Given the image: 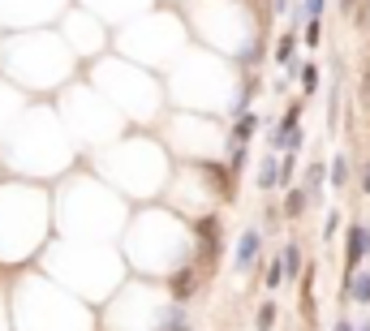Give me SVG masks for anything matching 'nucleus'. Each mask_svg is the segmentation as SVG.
<instances>
[{"label":"nucleus","instance_id":"f257e3e1","mask_svg":"<svg viewBox=\"0 0 370 331\" xmlns=\"http://www.w3.org/2000/svg\"><path fill=\"white\" fill-rule=\"evenodd\" d=\"M366 254H370V233L366 228H353L349 233V267H357Z\"/></svg>","mask_w":370,"mask_h":331},{"label":"nucleus","instance_id":"f03ea898","mask_svg":"<svg viewBox=\"0 0 370 331\" xmlns=\"http://www.w3.org/2000/svg\"><path fill=\"white\" fill-rule=\"evenodd\" d=\"M258 245H262V241H258V233H254V228H250V233H241V245H237V267H241V271H250V262H254Z\"/></svg>","mask_w":370,"mask_h":331},{"label":"nucleus","instance_id":"7ed1b4c3","mask_svg":"<svg viewBox=\"0 0 370 331\" xmlns=\"http://www.w3.org/2000/svg\"><path fill=\"white\" fill-rule=\"evenodd\" d=\"M194 284H198V275H194V267H185V275H177V280H173V293L177 297H190Z\"/></svg>","mask_w":370,"mask_h":331},{"label":"nucleus","instance_id":"20e7f679","mask_svg":"<svg viewBox=\"0 0 370 331\" xmlns=\"http://www.w3.org/2000/svg\"><path fill=\"white\" fill-rule=\"evenodd\" d=\"M258 185H262V190H272V185H280V163H272V159L262 163V168H258Z\"/></svg>","mask_w":370,"mask_h":331},{"label":"nucleus","instance_id":"39448f33","mask_svg":"<svg viewBox=\"0 0 370 331\" xmlns=\"http://www.w3.org/2000/svg\"><path fill=\"white\" fill-rule=\"evenodd\" d=\"M289 215H301L306 211V190H289V202H284Z\"/></svg>","mask_w":370,"mask_h":331},{"label":"nucleus","instance_id":"423d86ee","mask_svg":"<svg viewBox=\"0 0 370 331\" xmlns=\"http://www.w3.org/2000/svg\"><path fill=\"white\" fill-rule=\"evenodd\" d=\"M280 258H284V271H289V275H297V267H301V250H297V245H289Z\"/></svg>","mask_w":370,"mask_h":331},{"label":"nucleus","instance_id":"0eeeda50","mask_svg":"<svg viewBox=\"0 0 370 331\" xmlns=\"http://www.w3.org/2000/svg\"><path fill=\"white\" fill-rule=\"evenodd\" d=\"M254 129H258V121H250V117H245V121L237 125V134H233V142H237V146H241V142H250V134H254Z\"/></svg>","mask_w":370,"mask_h":331},{"label":"nucleus","instance_id":"6e6552de","mask_svg":"<svg viewBox=\"0 0 370 331\" xmlns=\"http://www.w3.org/2000/svg\"><path fill=\"white\" fill-rule=\"evenodd\" d=\"M353 297H357V301H362V306H366V301H370V275H362V280H357V284H353Z\"/></svg>","mask_w":370,"mask_h":331},{"label":"nucleus","instance_id":"1a4fd4ad","mask_svg":"<svg viewBox=\"0 0 370 331\" xmlns=\"http://www.w3.org/2000/svg\"><path fill=\"white\" fill-rule=\"evenodd\" d=\"M332 181H336V185H345V181H349V163H345V159H336V163H332Z\"/></svg>","mask_w":370,"mask_h":331},{"label":"nucleus","instance_id":"9d476101","mask_svg":"<svg viewBox=\"0 0 370 331\" xmlns=\"http://www.w3.org/2000/svg\"><path fill=\"white\" fill-rule=\"evenodd\" d=\"M280 280H284V258H276V262H272V271H267V284H272V289H276Z\"/></svg>","mask_w":370,"mask_h":331},{"label":"nucleus","instance_id":"9b49d317","mask_svg":"<svg viewBox=\"0 0 370 331\" xmlns=\"http://www.w3.org/2000/svg\"><path fill=\"white\" fill-rule=\"evenodd\" d=\"M314 82H319V69L306 65V69H301V86H306V91H314Z\"/></svg>","mask_w":370,"mask_h":331},{"label":"nucleus","instance_id":"f8f14e48","mask_svg":"<svg viewBox=\"0 0 370 331\" xmlns=\"http://www.w3.org/2000/svg\"><path fill=\"white\" fill-rule=\"evenodd\" d=\"M272 318H276V310H272V306H262V310H258V327H262V331L272 327Z\"/></svg>","mask_w":370,"mask_h":331},{"label":"nucleus","instance_id":"ddd939ff","mask_svg":"<svg viewBox=\"0 0 370 331\" xmlns=\"http://www.w3.org/2000/svg\"><path fill=\"white\" fill-rule=\"evenodd\" d=\"M306 43H319V18H310V26H306Z\"/></svg>","mask_w":370,"mask_h":331},{"label":"nucleus","instance_id":"4468645a","mask_svg":"<svg viewBox=\"0 0 370 331\" xmlns=\"http://www.w3.org/2000/svg\"><path fill=\"white\" fill-rule=\"evenodd\" d=\"M323 5H328V0H306V13H310V18H319V13H323Z\"/></svg>","mask_w":370,"mask_h":331},{"label":"nucleus","instance_id":"2eb2a0df","mask_svg":"<svg viewBox=\"0 0 370 331\" xmlns=\"http://www.w3.org/2000/svg\"><path fill=\"white\" fill-rule=\"evenodd\" d=\"M362 190H366V194H370V173H366V177H362Z\"/></svg>","mask_w":370,"mask_h":331},{"label":"nucleus","instance_id":"dca6fc26","mask_svg":"<svg viewBox=\"0 0 370 331\" xmlns=\"http://www.w3.org/2000/svg\"><path fill=\"white\" fill-rule=\"evenodd\" d=\"M336 331H353V327H349V323H336Z\"/></svg>","mask_w":370,"mask_h":331},{"label":"nucleus","instance_id":"f3484780","mask_svg":"<svg viewBox=\"0 0 370 331\" xmlns=\"http://www.w3.org/2000/svg\"><path fill=\"white\" fill-rule=\"evenodd\" d=\"M362 331H370V323H362Z\"/></svg>","mask_w":370,"mask_h":331}]
</instances>
